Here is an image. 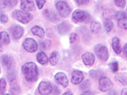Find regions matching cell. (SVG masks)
<instances>
[{
    "mask_svg": "<svg viewBox=\"0 0 127 95\" xmlns=\"http://www.w3.org/2000/svg\"><path fill=\"white\" fill-rule=\"evenodd\" d=\"M22 71L28 82L35 83L38 80V68L34 62H28L25 63L22 67Z\"/></svg>",
    "mask_w": 127,
    "mask_h": 95,
    "instance_id": "1",
    "label": "cell"
},
{
    "mask_svg": "<svg viewBox=\"0 0 127 95\" xmlns=\"http://www.w3.org/2000/svg\"><path fill=\"white\" fill-rule=\"evenodd\" d=\"M12 16L19 22L22 24H27L31 22L33 19V16L29 12L22 10H15L12 13Z\"/></svg>",
    "mask_w": 127,
    "mask_h": 95,
    "instance_id": "2",
    "label": "cell"
},
{
    "mask_svg": "<svg viewBox=\"0 0 127 95\" xmlns=\"http://www.w3.org/2000/svg\"><path fill=\"white\" fill-rule=\"evenodd\" d=\"M91 17L87 11L81 9H77L72 14V19L75 23H87L91 21Z\"/></svg>",
    "mask_w": 127,
    "mask_h": 95,
    "instance_id": "3",
    "label": "cell"
},
{
    "mask_svg": "<svg viewBox=\"0 0 127 95\" xmlns=\"http://www.w3.org/2000/svg\"><path fill=\"white\" fill-rule=\"evenodd\" d=\"M55 7L59 14L64 18H66L70 14L71 10L68 4L64 1H57L55 2Z\"/></svg>",
    "mask_w": 127,
    "mask_h": 95,
    "instance_id": "4",
    "label": "cell"
},
{
    "mask_svg": "<svg viewBox=\"0 0 127 95\" xmlns=\"http://www.w3.org/2000/svg\"><path fill=\"white\" fill-rule=\"evenodd\" d=\"M94 51L96 56L101 61H106L109 58V53L107 48L102 44H98L95 46Z\"/></svg>",
    "mask_w": 127,
    "mask_h": 95,
    "instance_id": "5",
    "label": "cell"
},
{
    "mask_svg": "<svg viewBox=\"0 0 127 95\" xmlns=\"http://www.w3.org/2000/svg\"><path fill=\"white\" fill-rule=\"evenodd\" d=\"M22 46L24 49L30 53H34L36 51L38 48L37 44L34 39L28 37L23 41Z\"/></svg>",
    "mask_w": 127,
    "mask_h": 95,
    "instance_id": "6",
    "label": "cell"
},
{
    "mask_svg": "<svg viewBox=\"0 0 127 95\" xmlns=\"http://www.w3.org/2000/svg\"><path fill=\"white\" fill-rule=\"evenodd\" d=\"M112 87L113 83L109 78L104 76L99 79V88L102 92L110 91Z\"/></svg>",
    "mask_w": 127,
    "mask_h": 95,
    "instance_id": "7",
    "label": "cell"
},
{
    "mask_svg": "<svg viewBox=\"0 0 127 95\" xmlns=\"http://www.w3.org/2000/svg\"><path fill=\"white\" fill-rule=\"evenodd\" d=\"M1 63L2 66L7 70L14 68V59L11 55L3 54L1 57Z\"/></svg>",
    "mask_w": 127,
    "mask_h": 95,
    "instance_id": "8",
    "label": "cell"
},
{
    "mask_svg": "<svg viewBox=\"0 0 127 95\" xmlns=\"http://www.w3.org/2000/svg\"><path fill=\"white\" fill-rule=\"evenodd\" d=\"M38 91L40 95H48L52 92V86L48 82H41L38 87Z\"/></svg>",
    "mask_w": 127,
    "mask_h": 95,
    "instance_id": "9",
    "label": "cell"
},
{
    "mask_svg": "<svg viewBox=\"0 0 127 95\" xmlns=\"http://www.w3.org/2000/svg\"><path fill=\"white\" fill-rule=\"evenodd\" d=\"M10 31L12 36L14 39H19L24 33L23 28L18 24L13 25L10 28Z\"/></svg>",
    "mask_w": 127,
    "mask_h": 95,
    "instance_id": "10",
    "label": "cell"
},
{
    "mask_svg": "<svg viewBox=\"0 0 127 95\" xmlns=\"http://www.w3.org/2000/svg\"><path fill=\"white\" fill-rule=\"evenodd\" d=\"M84 79V75L82 71L78 70H74L71 73V82L74 85L78 84L82 82Z\"/></svg>",
    "mask_w": 127,
    "mask_h": 95,
    "instance_id": "11",
    "label": "cell"
},
{
    "mask_svg": "<svg viewBox=\"0 0 127 95\" xmlns=\"http://www.w3.org/2000/svg\"><path fill=\"white\" fill-rule=\"evenodd\" d=\"M43 14L45 18L51 22H56L59 20L58 15L54 11L52 10L46 9L43 11Z\"/></svg>",
    "mask_w": 127,
    "mask_h": 95,
    "instance_id": "12",
    "label": "cell"
},
{
    "mask_svg": "<svg viewBox=\"0 0 127 95\" xmlns=\"http://www.w3.org/2000/svg\"><path fill=\"white\" fill-rule=\"evenodd\" d=\"M55 79L57 83L64 87H66L69 84V80L66 75L63 72H59L55 75Z\"/></svg>",
    "mask_w": 127,
    "mask_h": 95,
    "instance_id": "13",
    "label": "cell"
},
{
    "mask_svg": "<svg viewBox=\"0 0 127 95\" xmlns=\"http://www.w3.org/2000/svg\"><path fill=\"white\" fill-rule=\"evenodd\" d=\"M20 7H21L22 10L26 12L34 11L36 9L35 4L33 3V1H30V0H23V1H21Z\"/></svg>",
    "mask_w": 127,
    "mask_h": 95,
    "instance_id": "14",
    "label": "cell"
},
{
    "mask_svg": "<svg viewBox=\"0 0 127 95\" xmlns=\"http://www.w3.org/2000/svg\"><path fill=\"white\" fill-rule=\"evenodd\" d=\"M57 31L59 34L64 35L70 30L71 26L68 22L64 21L57 25Z\"/></svg>",
    "mask_w": 127,
    "mask_h": 95,
    "instance_id": "15",
    "label": "cell"
},
{
    "mask_svg": "<svg viewBox=\"0 0 127 95\" xmlns=\"http://www.w3.org/2000/svg\"><path fill=\"white\" fill-rule=\"evenodd\" d=\"M82 58L83 62L85 65L88 66H91L94 65L95 57L93 53L90 52H86L82 54Z\"/></svg>",
    "mask_w": 127,
    "mask_h": 95,
    "instance_id": "16",
    "label": "cell"
},
{
    "mask_svg": "<svg viewBox=\"0 0 127 95\" xmlns=\"http://www.w3.org/2000/svg\"><path fill=\"white\" fill-rule=\"evenodd\" d=\"M111 45H112V49L114 51V52L117 54H120L122 52V46H121L120 41L118 37H115L112 39Z\"/></svg>",
    "mask_w": 127,
    "mask_h": 95,
    "instance_id": "17",
    "label": "cell"
},
{
    "mask_svg": "<svg viewBox=\"0 0 127 95\" xmlns=\"http://www.w3.org/2000/svg\"><path fill=\"white\" fill-rule=\"evenodd\" d=\"M31 32L33 35L37 36L41 39H43L45 36V31L42 27L39 25H35L31 29Z\"/></svg>",
    "mask_w": 127,
    "mask_h": 95,
    "instance_id": "18",
    "label": "cell"
},
{
    "mask_svg": "<svg viewBox=\"0 0 127 95\" xmlns=\"http://www.w3.org/2000/svg\"><path fill=\"white\" fill-rule=\"evenodd\" d=\"M36 58L38 63L41 65H45L48 62V58L44 51H40L37 53Z\"/></svg>",
    "mask_w": 127,
    "mask_h": 95,
    "instance_id": "19",
    "label": "cell"
},
{
    "mask_svg": "<svg viewBox=\"0 0 127 95\" xmlns=\"http://www.w3.org/2000/svg\"><path fill=\"white\" fill-rule=\"evenodd\" d=\"M60 59V54L58 51H53L49 56V61L51 65L52 66H55L58 63Z\"/></svg>",
    "mask_w": 127,
    "mask_h": 95,
    "instance_id": "20",
    "label": "cell"
},
{
    "mask_svg": "<svg viewBox=\"0 0 127 95\" xmlns=\"http://www.w3.org/2000/svg\"><path fill=\"white\" fill-rule=\"evenodd\" d=\"M1 36V48L3 45H8L10 43L9 35L5 31H2L0 33Z\"/></svg>",
    "mask_w": 127,
    "mask_h": 95,
    "instance_id": "21",
    "label": "cell"
},
{
    "mask_svg": "<svg viewBox=\"0 0 127 95\" xmlns=\"http://www.w3.org/2000/svg\"><path fill=\"white\" fill-rule=\"evenodd\" d=\"M115 80L118 81L124 86L127 85V75L126 73L121 72L115 76Z\"/></svg>",
    "mask_w": 127,
    "mask_h": 95,
    "instance_id": "22",
    "label": "cell"
},
{
    "mask_svg": "<svg viewBox=\"0 0 127 95\" xmlns=\"http://www.w3.org/2000/svg\"><path fill=\"white\" fill-rule=\"evenodd\" d=\"M89 75L93 79H100L104 77V73L100 70H90L89 71Z\"/></svg>",
    "mask_w": 127,
    "mask_h": 95,
    "instance_id": "23",
    "label": "cell"
},
{
    "mask_svg": "<svg viewBox=\"0 0 127 95\" xmlns=\"http://www.w3.org/2000/svg\"><path fill=\"white\" fill-rule=\"evenodd\" d=\"M17 1H0L1 9L5 7H13L17 4Z\"/></svg>",
    "mask_w": 127,
    "mask_h": 95,
    "instance_id": "24",
    "label": "cell"
},
{
    "mask_svg": "<svg viewBox=\"0 0 127 95\" xmlns=\"http://www.w3.org/2000/svg\"><path fill=\"white\" fill-rule=\"evenodd\" d=\"M103 27L106 33H109L114 27V23L110 19H105L103 22Z\"/></svg>",
    "mask_w": 127,
    "mask_h": 95,
    "instance_id": "25",
    "label": "cell"
},
{
    "mask_svg": "<svg viewBox=\"0 0 127 95\" xmlns=\"http://www.w3.org/2000/svg\"><path fill=\"white\" fill-rule=\"evenodd\" d=\"M16 76H17V71L14 68L7 71V78L10 83L16 80Z\"/></svg>",
    "mask_w": 127,
    "mask_h": 95,
    "instance_id": "26",
    "label": "cell"
},
{
    "mask_svg": "<svg viewBox=\"0 0 127 95\" xmlns=\"http://www.w3.org/2000/svg\"><path fill=\"white\" fill-rule=\"evenodd\" d=\"M91 31L94 33H98L101 29L100 23L97 21H93L90 25Z\"/></svg>",
    "mask_w": 127,
    "mask_h": 95,
    "instance_id": "27",
    "label": "cell"
},
{
    "mask_svg": "<svg viewBox=\"0 0 127 95\" xmlns=\"http://www.w3.org/2000/svg\"><path fill=\"white\" fill-rule=\"evenodd\" d=\"M11 84V92L13 95H19L20 93V89L18 85L16 82L15 80L10 82Z\"/></svg>",
    "mask_w": 127,
    "mask_h": 95,
    "instance_id": "28",
    "label": "cell"
},
{
    "mask_svg": "<svg viewBox=\"0 0 127 95\" xmlns=\"http://www.w3.org/2000/svg\"><path fill=\"white\" fill-rule=\"evenodd\" d=\"M114 16L115 18L118 21L124 18H127V12L123 10H119L115 14Z\"/></svg>",
    "mask_w": 127,
    "mask_h": 95,
    "instance_id": "29",
    "label": "cell"
},
{
    "mask_svg": "<svg viewBox=\"0 0 127 95\" xmlns=\"http://www.w3.org/2000/svg\"><path fill=\"white\" fill-rule=\"evenodd\" d=\"M110 70L113 73H116L119 70V63L117 61L111 62L108 64Z\"/></svg>",
    "mask_w": 127,
    "mask_h": 95,
    "instance_id": "30",
    "label": "cell"
},
{
    "mask_svg": "<svg viewBox=\"0 0 127 95\" xmlns=\"http://www.w3.org/2000/svg\"><path fill=\"white\" fill-rule=\"evenodd\" d=\"M90 87L91 83L90 82V80L87 79V80L83 81V82L81 83L80 86H79V88H80L81 90L86 91V90H89V89L90 88Z\"/></svg>",
    "mask_w": 127,
    "mask_h": 95,
    "instance_id": "31",
    "label": "cell"
},
{
    "mask_svg": "<svg viewBox=\"0 0 127 95\" xmlns=\"http://www.w3.org/2000/svg\"><path fill=\"white\" fill-rule=\"evenodd\" d=\"M118 25L122 29L127 31V18H124L118 21Z\"/></svg>",
    "mask_w": 127,
    "mask_h": 95,
    "instance_id": "32",
    "label": "cell"
},
{
    "mask_svg": "<svg viewBox=\"0 0 127 95\" xmlns=\"http://www.w3.org/2000/svg\"><path fill=\"white\" fill-rule=\"evenodd\" d=\"M6 82L3 78L0 79V87H1V94L3 95L5 94L6 89Z\"/></svg>",
    "mask_w": 127,
    "mask_h": 95,
    "instance_id": "33",
    "label": "cell"
},
{
    "mask_svg": "<svg viewBox=\"0 0 127 95\" xmlns=\"http://www.w3.org/2000/svg\"><path fill=\"white\" fill-rule=\"evenodd\" d=\"M114 2L116 6L122 8V9H124L126 6L127 1L125 0H115Z\"/></svg>",
    "mask_w": 127,
    "mask_h": 95,
    "instance_id": "34",
    "label": "cell"
},
{
    "mask_svg": "<svg viewBox=\"0 0 127 95\" xmlns=\"http://www.w3.org/2000/svg\"><path fill=\"white\" fill-rule=\"evenodd\" d=\"M8 20H9V19H8L7 15L4 14L2 13V11H1V13H0V21H1V23H6L8 22Z\"/></svg>",
    "mask_w": 127,
    "mask_h": 95,
    "instance_id": "35",
    "label": "cell"
},
{
    "mask_svg": "<svg viewBox=\"0 0 127 95\" xmlns=\"http://www.w3.org/2000/svg\"><path fill=\"white\" fill-rule=\"evenodd\" d=\"M45 3H46L45 0H36V4L37 7L39 9H42Z\"/></svg>",
    "mask_w": 127,
    "mask_h": 95,
    "instance_id": "36",
    "label": "cell"
},
{
    "mask_svg": "<svg viewBox=\"0 0 127 95\" xmlns=\"http://www.w3.org/2000/svg\"><path fill=\"white\" fill-rule=\"evenodd\" d=\"M77 39V34L76 33H71L69 36V42L70 44L74 43Z\"/></svg>",
    "mask_w": 127,
    "mask_h": 95,
    "instance_id": "37",
    "label": "cell"
},
{
    "mask_svg": "<svg viewBox=\"0 0 127 95\" xmlns=\"http://www.w3.org/2000/svg\"><path fill=\"white\" fill-rule=\"evenodd\" d=\"M77 2V4L78 6H83L86 5L87 4H88L90 1L89 0H77V1H75Z\"/></svg>",
    "mask_w": 127,
    "mask_h": 95,
    "instance_id": "38",
    "label": "cell"
},
{
    "mask_svg": "<svg viewBox=\"0 0 127 95\" xmlns=\"http://www.w3.org/2000/svg\"><path fill=\"white\" fill-rule=\"evenodd\" d=\"M53 94H54L55 95H60V91L59 90V88H57V86H56L55 85L52 86V92Z\"/></svg>",
    "mask_w": 127,
    "mask_h": 95,
    "instance_id": "39",
    "label": "cell"
},
{
    "mask_svg": "<svg viewBox=\"0 0 127 95\" xmlns=\"http://www.w3.org/2000/svg\"><path fill=\"white\" fill-rule=\"evenodd\" d=\"M123 53L126 58H127V43H126L123 48Z\"/></svg>",
    "mask_w": 127,
    "mask_h": 95,
    "instance_id": "40",
    "label": "cell"
},
{
    "mask_svg": "<svg viewBox=\"0 0 127 95\" xmlns=\"http://www.w3.org/2000/svg\"><path fill=\"white\" fill-rule=\"evenodd\" d=\"M81 95H94V94L90 91H85L84 92L82 93Z\"/></svg>",
    "mask_w": 127,
    "mask_h": 95,
    "instance_id": "41",
    "label": "cell"
},
{
    "mask_svg": "<svg viewBox=\"0 0 127 95\" xmlns=\"http://www.w3.org/2000/svg\"><path fill=\"white\" fill-rule=\"evenodd\" d=\"M118 95V94H117L116 92L114 90H110L109 91V92L108 93V95Z\"/></svg>",
    "mask_w": 127,
    "mask_h": 95,
    "instance_id": "42",
    "label": "cell"
},
{
    "mask_svg": "<svg viewBox=\"0 0 127 95\" xmlns=\"http://www.w3.org/2000/svg\"><path fill=\"white\" fill-rule=\"evenodd\" d=\"M121 95H127V88H123L121 92Z\"/></svg>",
    "mask_w": 127,
    "mask_h": 95,
    "instance_id": "43",
    "label": "cell"
},
{
    "mask_svg": "<svg viewBox=\"0 0 127 95\" xmlns=\"http://www.w3.org/2000/svg\"><path fill=\"white\" fill-rule=\"evenodd\" d=\"M63 95H73V94L71 92H69V91H68V92H65Z\"/></svg>",
    "mask_w": 127,
    "mask_h": 95,
    "instance_id": "44",
    "label": "cell"
},
{
    "mask_svg": "<svg viewBox=\"0 0 127 95\" xmlns=\"http://www.w3.org/2000/svg\"><path fill=\"white\" fill-rule=\"evenodd\" d=\"M10 95L9 94H3V95Z\"/></svg>",
    "mask_w": 127,
    "mask_h": 95,
    "instance_id": "45",
    "label": "cell"
},
{
    "mask_svg": "<svg viewBox=\"0 0 127 95\" xmlns=\"http://www.w3.org/2000/svg\"></svg>",
    "mask_w": 127,
    "mask_h": 95,
    "instance_id": "46",
    "label": "cell"
}]
</instances>
